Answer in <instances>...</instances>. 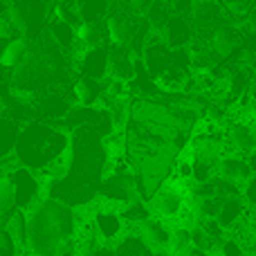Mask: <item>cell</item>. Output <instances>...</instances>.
<instances>
[{"mask_svg":"<svg viewBox=\"0 0 256 256\" xmlns=\"http://www.w3.org/2000/svg\"><path fill=\"white\" fill-rule=\"evenodd\" d=\"M32 256H79L76 232L84 218L63 200L40 198L25 212Z\"/></svg>","mask_w":256,"mask_h":256,"instance_id":"cell-1","label":"cell"},{"mask_svg":"<svg viewBox=\"0 0 256 256\" xmlns=\"http://www.w3.org/2000/svg\"><path fill=\"white\" fill-rule=\"evenodd\" d=\"M66 61L63 54L52 45H30L25 58L12 72V94L20 99H32L34 94L48 90L63 76Z\"/></svg>","mask_w":256,"mask_h":256,"instance_id":"cell-2","label":"cell"},{"mask_svg":"<svg viewBox=\"0 0 256 256\" xmlns=\"http://www.w3.org/2000/svg\"><path fill=\"white\" fill-rule=\"evenodd\" d=\"M20 160L25 164H36V166H45L54 162L56 158H61L70 144H68V137L63 132L54 130L48 126H30L25 130V135L20 140H16V146Z\"/></svg>","mask_w":256,"mask_h":256,"instance_id":"cell-3","label":"cell"},{"mask_svg":"<svg viewBox=\"0 0 256 256\" xmlns=\"http://www.w3.org/2000/svg\"><path fill=\"white\" fill-rule=\"evenodd\" d=\"M90 222H92L94 236L99 238V243L110 245V248H115L128 234V225H126L124 216H122L120 207H115L112 202L102 204V207L94 209L90 214Z\"/></svg>","mask_w":256,"mask_h":256,"instance_id":"cell-4","label":"cell"},{"mask_svg":"<svg viewBox=\"0 0 256 256\" xmlns=\"http://www.w3.org/2000/svg\"><path fill=\"white\" fill-rule=\"evenodd\" d=\"M43 16H45V7L40 0H18L9 7V25L14 32L30 38L43 25Z\"/></svg>","mask_w":256,"mask_h":256,"instance_id":"cell-5","label":"cell"},{"mask_svg":"<svg viewBox=\"0 0 256 256\" xmlns=\"http://www.w3.org/2000/svg\"><path fill=\"white\" fill-rule=\"evenodd\" d=\"M9 180H12L14 191H16V207L18 209L27 212L32 204H36L40 200L38 182L34 180V176H32L27 168H18V171H14L12 176H9Z\"/></svg>","mask_w":256,"mask_h":256,"instance_id":"cell-6","label":"cell"},{"mask_svg":"<svg viewBox=\"0 0 256 256\" xmlns=\"http://www.w3.org/2000/svg\"><path fill=\"white\" fill-rule=\"evenodd\" d=\"M252 171H250V164L245 160V155L238 153H225L218 160V176L220 180H227L236 186H243L250 180Z\"/></svg>","mask_w":256,"mask_h":256,"instance_id":"cell-7","label":"cell"},{"mask_svg":"<svg viewBox=\"0 0 256 256\" xmlns=\"http://www.w3.org/2000/svg\"><path fill=\"white\" fill-rule=\"evenodd\" d=\"M104 25H106L108 40H110L115 48H126V45H130L137 34L135 22H132L126 14H110Z\"/></svg>","mask_w":256,"mask_h":256,"instance_id":"cell-8","label":"cell"},{"mask_svg":"<svg viewBox=\"0 0 256 256\" xmlns=\"http://www.w3.org/2000/svg\"><path fill=\"white\" fill-rule=\"evenodd\" d=\"M238 45H240V34L234 25H218L216 30L212 32L209 40H207V48L212 50V52H216L218 56H222V58L230 56Z\"/></svg>","mask_w":256,"mask_h":256,"instance_id":"cell-9","label":"cell"},{"mask_svg":"<svg viewBox=\"0 0 256 256\" xmlns=\"http://www.w3.org/2000/svg\"><path fill=\"white\" fill-rule=\"evenodd\" d=\"M248 216H250V212H248L245 200L240 198V196H234V198H225V200H222L220 212H218L216 220H218V225H220L222 230L230 232L232 227H236L240 220H245Z\"/></svg>","mask_w":256,"mask_h":256,"instance_id":"cell-10","label":"cell"},{"mask_svg":"<svg viewBox=\"0 0 256 256\" xmlns=\"http://www.w3.org/2000/svg\"><path fill=\"white\" fill-rule=\"evenodd\" d=\"M162 40L168 48H184L191 40V25L186 16H168L164 22V36Z\"/></svg>","mask_w":256,"mask_h":256,"instance_id":"cell-11","label":"cell"},{"mask_svg":"<svg viewBox=\"0 0 256 256\" xmlns=\"http://www.w3.org/2000/svg\"><path fill=\"white\" fill-rule=\"evenodd\" d=\"M106 38V25L102 20H86L79 22V27H76V40H81L86 45V50L104 48Z\"/></svg>","mask_w":256,"mask_h":256,"instance_id":"cell-12","label":"cell"},{"mask_svg":"<svg viewBox=\"0 0 256 256\" xmlns=\"http://www.w3.org/2000/svg\"><path fill=\"white\" fill-rule=\"evenodd\" d=\"M84 70L90 79H104L108 74V50L92 48L84 52Z\"/></svg>","mask_w":256,"mask_h":256,"instance_id":"cell-13","label":"cell"},{"mask_svg":"<svg viewBox=\"0 0 256 256\" xmlns=\"http://www.w3.org/2000/svg\"><path fill=\"white\" fill-rule=\"evenodd\" d=\"M191 250H194V243H191V227L189 225H173L166 252L173 256H186Z\"/></svg>","mask_w":256,"mask_h":256,"instance_id":"cell-14","label":"cell"},{"mask_svg":"<svg viewBox=\"0 0 256 256\" xmlns=\"http://www.w3.org/2000/svg\"><path fill=\"white\" fill-rule=\"evenodd\" d=\"M2 227L9 232V236H12L14 243L18 245V250L25 252L27 250V218H25V212H22V209H16V212L4 220Z\"/></svg>","mask_w":256,"mask_h":256,"instance_id":"cell-15","label":"cell"},{"mask_svg":"<svg viewBox=\"0 0 256 256\" xmlns=\"http://www.w3.org/2000/svg\"><path fill=\"white\" fill-rule=\"evenodd\" d=\"M74 12L81 22L86 20H102L108 14V0H76Z\"/></svg>","mask_w":256,"mask_h":256,"instance_id":"cell-16","label":"cell"},{"mask_svg":"<svg viewBox=\"0 0 256 256\" xmlns=\"http://www.w3.org/2000/svg\"><path fill=\"white\" fill-rule=\"evenodd\" d=\"M102 94V86L97 79H90V76H81L74 84V97L81 106H92L94 102Z\"/></svg>","mask_w":256,"mask_h":256,"instance_id":"cell-17","label":"cell"},{"mask_svg":"<svg viewBox=\"0 0 256 256\" xmlns=\"http://www.w3.org/2000/svg\"><path fill=\"white\" fill-rule=\"evenodd\" d=\"M16 191L9 176H0V225H4L9 216L16 212Z\"/></svg>","mask_w":256,"mask_h":256,"instance_id":"cell-18","label":"cell"},{"mask_svg":"<svg viewBox=\"0 0 256 256\" xmlns=\"http://www.w3.org/2000/svg\"><path fill=\"white\" fill-rule=\"evenodd\" d=\"M27 50H30V40L27 38H14L9 40V45L2 50V54H0V66L4 68H16L18 63L25 58Z\"/></svg>","mask_w":256,"mask_h":256,"instance_id":"cell-19","label":"cell"},{"mask_svg":"<svg viewBox=\"0 0 256 256\" xmlns=\"http://www.w3.org/2000/svg\"><path fill=\"white\" fill-rule=\"evenodd\" d=\"M52 38L56 40V45L61 50H70L76 40V30L74 25L70 22H63V20H54L52 22Z\"/></svg>","mask_w":256,"mask_h":256,"instance_id":"cell-20","label":"cell"},{"mask_svg":"<svg viewBox=\"0 0 256 256\" xmlns=\"http://www.w3.org/2000/svg\"><path fill=\"white\" fill-rule=\"evenodd\" d=\"M18 130L14 128L12 122H0V155L9 153L16 146Z\"/></svg>","mask_w":256,"mask_h":256,"instance_id":"cell-21","label":"cell"},{"mask_svg":"<svg viewBox=\"0 0 256 256\" xmlns=\"http://www.w3.org/2000/svg\"><path fill=\"white\" fill-rule=\"evenodd\" d=\"M18 254H20L18 245L14 243V238L9 236V232L0 225V256H18Z\"/></svg>","mask_w":256,"mask_h":256,"instance_id":"cell-22","label":"cell"},{"mask_svg":"<svg viewBox=\"0 0 256 256\" xmlns=\"http://www.w3.org/2000/svg\"><path fill=\"white\" fill-rule=\"evenodd\" d=\"M14 36V30H12V25H9V18L7 16H0V38H12Z\"/></svg>","mask_w":256,"mask_h":256,"instance_id":"cell-23","label":"cell"},{"mask_svg":"<svg viewBox=\"0 0 256 256\" xmlns=\"http://www.w3.org/2000/svg\"><path fill=\"white\" fill-rule=\"evenodd\" d=\"M150 2H153V0H128L132 12H144V9L150 7Z\"/></svg>","mask_w":256,"mask_h":256,"instance_id":"cell-24","label":"cell"},{"mask_svg":"<svg viewBox=\"0 0 256 256\" xmlns=\"http://www.w3.org/2000/svg\"><path fill=\"white\" fill-rule=\"evenodd\" d=\"M245 160H248V164H250V171L256 173V148L250 150V153L245 155Z\"/></svg>","mask_w":256,"mask_h":256,"instance_id":"cell-25","label":"cell"},{"mask_svg":"<svg viewBox=\"0 0 256 256\" xmlns=\"http://www.w3.org/2000/svg\"><path fill=\"white\" fill-rule=\"evenodd\" d=\"M250 254H256V222L252 220V243H250Z\"/></svg>","mask_w":256,"mask_h":256,"instance_id":"cell-26","label":"cell"},{"mask_svg":"<svg viewBox=\"0 0 256 256\" xmlns=\"http://www.w3.org/2000/svg\"><path fill=\"white\" fill-rule=\"evenodd\" d=\"M56 4H63V7H74L76 0H54Z\"/></svg>","mask_w":256,"mask_h":256,"instance_id":"cell-27","label":"cell"},{"mask_svg":"<svg viewBox=\"0 0 256 256\" xmlns=\"http://www.w3.org/2000/svg\"><path fill=\"white\" fill-rule=\"evenodd\" d=\"M2 115H4V99H2V94H0V120H2Z\"/></svg>","mask_w":256,"mask_h":256,"instance_id":"cell-28","label":"cell"},{"mask_svg":"<svg viewBox=\"0 0 256 256\" xmlns=\"http://www.w3.org/2000/svg\"><path fill=\"white\" fill-rule=\"evenodd\" d=\"M212 2H218V4H220V2H222V0H212Z\"/></svg>","mask_w":256,"mask_h":256,"instance_id":"cell-29","label":"cell"},{"mask_svg":"<svg viewBox=\"0 0 256 256\" xmlns=\"http://www.w3.org/2000/svg\"><path fill=\"white\" fill-rule=\"evenodd\" d=\"M166 256H173V254H166Z\"/></svg>","mask_w":256,"mask_h":256,"instance_id":"cell-30","label":"cell"}]
</instances>
